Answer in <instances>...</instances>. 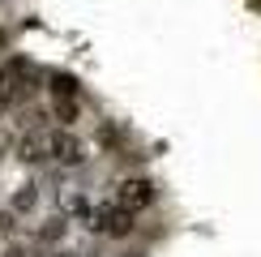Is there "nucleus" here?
Segmentation results:
<instances>
[{"instance_id": "nucleus-1", "label": "nucleus", "mask_w": 261, "mask_h": 257, "mask_svg": "<svg viewBox=\"0 0 261 257\" xmlns=\"http://www.w3.org/2000/svg\"><path fill=\"white\" fill-rule=\"evenodd\" d=\"M39 86H43V73H39L26 56H13L5 69H0V99L13 103V107L26 103V99H35Z\"/></svg>"}, {"instance_id": "nucleus-2", "label": "nucleus", "mask_w": 261, "mask_h": 257, "mask_svg": "<svg viewBox=\"0 0 261 257\" xmlns=\"http://www.w3.org/2000/svg\"><path fill=\"white\" fill-rule=\"evenodd\" d=\"M133 219H137V210L120 206V201H103V206H94V214H90V227L99 236H107V240H124V236H133V227H137Z\"/></svg>"}, {"instance_id": "nucleus-3", "label": "nucleus", "mask_w": 261, "mask_h": 257, "mask_svg": "<svg viewBox=\"0 0 261 257\" xmlns=\"http://www.w3.org/2000/svg\"><path fill=\"white\" fill-rule=\"evenodd\" d=\"M47 159H56L60 167H82L86 163V146L69 133V128H56V133H47Z\"/></svg>"}, {"instance_id": "nucleus-4", "label": "nucleus", "mask_w": 261, "mask_h": 257, "mask_svg": "<svg viewBox=\"0 0 261 257\" xmlns=\"http://www.w3.org/2000/svg\"><path fill=\"white\" fill-rule=\"evenodd\" d=\"M116 201L128 206V210H146L150 201H154V185H150L146 176H128V180L116 185Z\"/></svg>"}, {"instance_id": "nucleus-5", "label": "nucleus", "mask_w": 261, "mask_h": 257, "mask_svg": "<svg viewBox=\"0 0 261 257\" xmlns=\"http://www.w3.org/2000/svg\"><path fill=\"white\" fill-rule=\"evenodd\" d=\"M17 159L21 163H43L47 159V133H26L17 146Z\"/></svg>"}, {"instance_id": "nucleus-6", "label": "nucleus", "mask_w": 261, "mask_h": 257, "mask_svg": "<svg viewBox=\"0 0 261 257\" xmlns=\"http://www.w3.org/2000/svg\"><path fill=\"white\" fill-rule=\"evenodd\" d=\"M51 94H56V99H77V90H82V86H77V78H69V73H51Z\"/></svg>"}, {"instance_id": "nucleus-7", "label": "nucleus", "mask_w": 261, "mask_h": 257, "mask_svg": "<svg viewBox=\"0 0 261 257\" xmlns=\"http://www.w3.org/2000/svg\"><path fill=\"white\" fill-rule=\"evenodd\" d=\"M77 112H82L77 99H56V120L60 124H73V120H77Z\"/></svg>"}, {"instance_id": "nucleus-8", "label": "nucleus", "mask_w": 261, "mask_h": 257, "mask_svg": "<svg viewBox=\"0 0 261 257\" xmlns=\"http://www.w3.org/2000/svg\"><path fill=\"white\" fill-rule=\"evenodd\" d=\"M35 201H39V193H35V185H21V193L13 197V210H35Z\"/></svg>"}, {"instance_id": "nucleus-9", "label": "nucleus", "mask_w": 261, "mask_h": 257, "mask_svg": "<svg viewBox=\"0 0 261 257\" xmlns=\"http://www.w3.org/2000/svg\"><path fill=\"white\" fill-rule=\"evenodd\" d=\"M60 236H64V219H51V223H43V227H39V240H43V244H47V240H60Z\"/></svg>"}, {"instance_id": "nucleus-10", "label": "nucleus", "mask_w": 261, "mask_h": 257, "mask_svg": "<svg viewBox=\"0 0 261 257\" xmlns=\"http://www.w3.org/2000/svg\"><path fill=\"white\" fill-rule=\"evenodd\" d=\"M56 257H73V253H56Z\"/></svg>"}]
</instances>
